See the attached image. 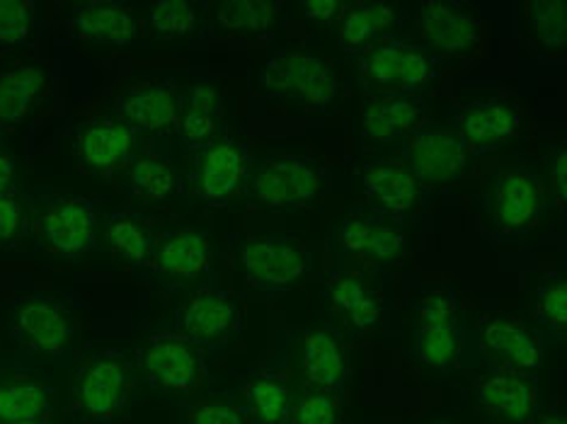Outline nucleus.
I'll list each match as a JSON object with an SVG mask.
<instances>
[{
	"label": "nucleus",
	"mask_w": 567,
	"mask_h": 424,
	"mask_svg": "<svg viewBox=\"0 0 567 424\" xmlns=\"http://www.w3.org/2000/svg\"><path fill=\"white\" fill-rule=\"evenodd\" d=\"M144 369L161 389L187 393L197 389L204 376V356L199 347L187 338L158 335L146 344Z\"/></svg>",
	"instance_id": "nucleus-7"
},
{
	"label": "nucleus",
	"mask_w": 567,
	"mask_h": 424,
	"mask_svg": "<svg viewBox=\"0 0 567 424\" xmlns=\"http://www.w3.org/2000/svg\"><path fill=\"white\" fill-rule=\"evenodd\" d=\"M293 424H338V405L332 393L308 391L291 410Z\"/></svg>",
	"instance_id": "nucleus-39"
},
{
	"label": "nucleus",
	"mask_w": 567,
	"mask_h": 424,
	"mask_svg": "<svg viewBox=\"0 0 567 424\" xmlns=\"http://www.w3.org/2000/svg\"><path fill=\"white\" fill-rule=\"evenodd\" d=\"M367 197L379 204L381 209L393 214H405L420 197V183L401 165L381 163L371 165L364 173Z\"/></svg>",
	"instance_id": "nucleus-25"
},
{
	"label": "nucleus",
	"mask_w": 567,
	"mask_h": 424,
	"mask_svg": "<svg viewBox=\"0 0 567 424\" xmlns=\"http://www.w3.org/2000/svg\"><path fill=\"white\" fill-rule=\"evenodd\" d=\"M44 90V73L34 66L0 71V124L16 126L28 117Z\"/></svg>",
	"instance_id": "nucleus-27"
},
{
	"label": "nucleus",
	"mask_w": 567,
	"mask_h": 424,
	"mask_svg": "<svg viewBox=\"0 0 567 424\" xmlns=\"http://www.w3.org/2000/svg\"><path fill=\"white\" fill-rule=\"evenodd\" d=\"M248 403L257 424H289L291 420V393L281 379H252L248 383Z\"/></svg>",
	"instance_id": "nucleus-31"
},
{
	"label": "nucleus",
	"mask_w": 567,
	"mask_h": 424,
	"mask_svg": "<svg viewBox=\"0 0 567 424\" xmlns=\"http://www.w3.org/2000/svg\"><path fill=\"white\" fill-rule=\"evenodd\" d=\"M243 320V306L230 291L206 289L192 297L179 311V330L195 344L224 342L238 330Z\"/></svg>",
	"instance_id": "nucleus-8"
},
{
	"label": "nucleus",
	"mask_w": 567,
	"mask_h": 424,
	"mask_svg": "<svg viewBox=\"0 0 567 424\" xmlns=\"http://www.w3.org/2000/svg\"><path fill=\"white\" fill-rule=\"evenodd\" d=\"M132 389L128 362L117 352H102L81 366L71 389V413L90 424L110 422Z\"/></svg>",
	"instance_id": "nucleus-1"
},
{
	"label": "nucleus",
	"mask_w": 567,
	"mask_h": 424,
	"mask_svg": "<svg viewBox=\"0 0 567 424\" xmlns=\"http://www.w3.org/2000/svg\"><path fill=\"white\" fill-rule=\"evenodd\" d=\"M332 303L352 320L357 328H371L381 316V301L362 279L354 275H340L330 285Z\"/></svg>",
	"instance_id": "nucleus-30"
},
{
	"label": "nucleus",
	"mask_w": 567,
	"mask_h": 424,
	"mask_svg": "<svg viewBox=\"0 0 567 424\" xmlns=\"http://www.w3.org/2000/svg\"><path fill=\"white\" fill-rule=\"evenodd\" d=\"M301 10L311 22H330L340 18L344 3H338V0H311V3H301Z\"/></svg>",
	"instance_id": "nucleus-42"
},
{
	"label": "nucleus",
	"mask_w": 567,
	"mask_h": 424,
	"mask_svg": "<svg viewBox=\"0 0 567 424\" xmlns=\"http://www.w3.org/2000/svg\"><path fill=\"white\" fill-rule=\"evenodd\" d=\"M526 424H567L565 413H548L544 417H538L534 422H526Z\"/></svg>",
	"instance_id": "nucleus-45"
},
{
	"label": "nucleus",
	"mask_w": 567,
	"mask_h": 424,
	"mask_svg": "<svg viewBox=\"0 0 567 424\" xmlns=\"http://www.w3.org/2000/svg\"><path fill=\"white\" fill-rule=\"evenodd\" d=\"M148 28L161 40H175L187 37L197 28V6L185 0H161L148 10Z\"/></svg>",
	"instance_id": "nucleus-35"
},
{
	"label": "nucleus",
	"mask_w": 567,
	"mask_h": 424,
	"mask_svg": "<svg viewBox=\"0 0 567 424\" xmlns=\"http://www.w3.org/2000/svg\"><path fill=\"white\" fill-rule=\"evenodd\" d=\"M73 28L85 42L122 46L138 34V20L120 3H85L75 8Z\"/></svg>",
	"instance_id": "nucleus-19"
},
{
	"label": "nucleus",
	"mask_w": 567,
	"mask_h": 424,
	"mask_svg": "<svg viewBox=\"0 0 567 424\" xmlns=\"http://www.w3.org/2000/svg\"><path fill=\"white\" fill-rule=\"evenodd\" d=\"M34 37V3L0 0V46H24Z\"/></svg>",
	"instance_id": "nucleus-37"
},
{
	"label": "nucleus",
	"mask_w": 567,
	"mask_h": 424,
	"mask_svg": "<svg viewBox=\"0 0 567 424\" xmlns=\"http://www.w3.org/2000/svg\"><path fill=\"white\" fill-rule=\"evenodd\" d=\"M16 335L30 350L56 356L66 350L71 338V320L54 301L32 299L24 301L16 313Z\"/></svg>",
	"instance_id": "nucleus-14"
},
{
	"label": "nucleus",
	"mask_w": 567,
	"mask_h": 424,
	"mask_svg": "<svg viewBox=\"0 0 567 424\" xmlns=\"http://www.w3.org/2000/svg\"><path fill=\"white\" fill-rule=\"evenodd\" d=\"M156 260L165 275H173L177 279H197L212 262L209 238L197 234V230L167 236L156 250Z\"/></svg>",
	"instance_id": "nucleus-24"
},
{
	"label": "nucleus",
	"mask_w": 567,
	"mask_h": 424,
	"mask_svg": "<svg viewBox=\"0 0 567 424\" xmlns=\"http://www.w3.org/2000/svg\"><path fill=\"white\" fill-rule=\"evenodd\" d=\"M538 320L544 323L558 340H565L567 332V281L563 277H550L538 289L536 301Z\"/></svg>",
	"instance_id": "nucleus-38"
},
{
	"label": "nucleus",
	"mask_w": 567,
	"mask_h": 424,
	"mask_svg": "<svg viewBox=\"0 0 567 424\" xmlns=\"http://www.w3.org/2000/svg\"><path fill=\"white\" fill-rule=\"evenodd\" d=\"M544 201L538 179L532 173H509L495 189L497 224L507 230H524L536 221Z\"/></svg>",
	"instance_id": "nucleus-22"
},
{
	"label": "nucleus",
	"mask_w": 567,
	"mask_h": 424,
	"mask_svg": "<svg viewBox=\"0 0 567 424\" xmlns=\"http://www.w3.org/2000/svg\"><path fill=\"white\" fill-rule=\"evenodd\" d=\"M262 83L267 90L287 93L308 107H326L338 95V75L311 51H279L265 63Z\"/></svg>",
	"instance_id": "nucleus-2"
},
{
	"label": "nucleus",
	"mask_w": 567,
	"mask_h": 424,
	"mask_svg": "<svg viewBox=\"0 0 567 424\" xmlns=\"http://www.w3.org/2000/svg\"><path fill=\"white\" fill-rule=\"evenodd\" d=\"M20 424H47V422H20Z\"/></svg>",
	"instance_id": "nucleus-47"
},
{
	"label": "nucleus",
	"mask_w": 567,
	"mask_h": 424,
	"mask_svg": "<svg viewBox=\"0 0 567 424\" xmlns=\"http://www.w3.org/2000/svg\"><path fill=\"white\" fill-rule=\"evenodd\" d=\"M250 189L269 209H296L318 197L320 173L308 158L279 153L257 165Z\"/></svg>",
	"instance_id": "nucleus-3"
},
{
	"label": "nucleus",
	"mask_w": 567,
	"mask_h": 424,
	"mask_svg": "<svg viewBox=\"0 0 567 424\" xmlns=\"http://www.w3.org/2000/svg\"><path fill=\"white\" fill-rule=\"evenodd\" d=\"M132 146L134 134L128 126L117 122L95 124L81 136V158L90 170H114L128 158Z\"/></svg>",
	"instance_id": "nucleus-26"
},
{
	"label": "nucleus",
	"mask_w": 567,
	"mask_h": 424,
	"mask_svg": "<svg viewBox=\"0 0 567 424\" xmlns=\"http://www.w3.org/2000/svg\"><path fill=\"white\" fill-rule=\"evenodd\" d=\"M475 395L487 413L512 424L532 422L536 413V383L519 371H502L481 379L475 383Z\"/></svg>",
	"instance_id": "nucleus-15"
},
{
	"label": "nucleus",
	"mask_w": 567,
	"mask_h": 424,
	"mask_svg": "<svg viewBox=\"0 0 567 424\" xmlns=\"http://www.w3.org/2000/svg\"><path fill=\"white\" fill-rule=\"evenodd\" d=\"M422 120L424 110L420 102L403 95L377 97L367 102L362 110L364 136L371 141H381V144L415 134Z\"/></svg>",
	"instance_id": "nucleus-20"
},
{
	"label": "nucleus",
	"mask_w": 567,
	"mask_h": 424,
	"mask_svg": "<svg viewBox=\"0 0 567 424\" xmlns=\"http://www.w3.org/2000/svg\"><path fill=\"white\" fill-rule=\"evenodd\" d=\"M107 242L114 255L126 262H146L153 252L151 230L128 214H114L107 224Z\"/></svg>",
	"instance_id": "nucleus-33"
},
{
	"label": "nucleus",
	"mask_w": 567,
	"mask_h": 424,
	"mask_svg": "<svg viewBox=\"0 0 567 424\" xmlns=\"http://www.w3.org/2000/svg\"><path fill=\"white\" fill-rule=\"evenodd\" d=\"M303 374L316 391L332 393L344 379V354L328 330L308 332L303 344Z\"/></svg>",
	"instance_id": "nucleus-29"
},
{
	"label": "nucleus",
	"mask_w": 567,
	"mask_h": 424,
	"mask_svg": "<svg viewBox=\"0 0 567 424\" xmlns=\"http://www.w3.org/2000/svg\"><path fill=\"white\" fill-rule=\"evenodd\" d=\"M281 6L262 3V0H234L216 8V22L226 32L238 34H260L272 28Z\"/></svg>",
	"instance_id": "nucleus-32"
},
{
	"label": "nucleus",
	"mask_w": 567,
	"mask_h": 424,
	"mask_svg": "<svg viewBox=\"0 0 567 424\" xmlns=\"http://www.w3.org/2000/svg\"><path fill=\"white\" fill-rule=\"evenodd\" d=\"M22 204L16 197H0V246H6V242L18 238L22 228Z\"/></svg>",
	"instance_id": "nucleus-41"
},
{
	"label": "nucleus",
	"mask_w": 567,
	"mask_h": 424,
	"mask_svg": "<svg viewBox=\"0 0 567 424\" xmlns=\"http://www.w3.org/2000/svg\"><path fill=\"white\" fill-rule=\"evenodd\" d=\"M248 177V151L234 138L214 141L202 151L197 168L199 195L212 204L234 199Z\"/></svg>",
	"instance_id": "nucleus-10"
},
{
	"label": "nucleus",
	"mask_w": 567,
	"mask_h": 424,
	"mask_svg": "<svg viewBox=\"0 0 567 424\" xmlns=\"http://www.w3.org/2000/svg\"><path fill=\"white\" fill-rule=\"evenodd\" d=\"M420 34L442 54H471L481 44V22L466 6L424 3L420 10Z\"/></svg>",
	"instance_id": "nucleus-9"
},
{
	"label": "nucleus",
	"mask_w": 567,
	"mask_h": 424,
	"mask_svg": "<svg viewBox=\"0 0 567 424\" xmlns=\"http://www.w3.org/2000/svg\"><path fill=\"white\" fill-rule=\"evenodd\" d=\"M519 126V112L507 105V102H483V105H473L463 114L461 138L466 141L468 151L495 148L517 136Z\"/></svg>",
	"instance_id": "nucleus-21"
},
{
	"label": "nucleus",
	"mask_w": 567,
	"mask_h": 424,
	"mask_svg": "<svg viewBox=\"0 0 567 424\" xmlns=\"http://www.w3.org/2000/svg\"><path fill=\"white\" fill-rule=\"evenodd\" d=\"M240 262L255 285L279 289L308 272L311 255L301 240L291 236H262L243 242Z\"/></svg>",
	"instance_id": "nucleus-4"
},
{
	"label": "nucleus",
	"mask_w": 567,
	"mask_h": 424,
	"mask_svg": "<svg viewBox=\"0 0 567 424\" xmlns=\"http://www.w3.org/2000/svg\"><path fill=\"white\" fill-rule=\"evenodd\" d=\"M342 248L362 257L364 262L393 265L403 257L405 238L398 228L383 224L381 218H352L340 228Z\"/></svg>",
	"instance_id": "nucleus-18"
},
{
	"label": "nucleus",
	"mask_w": 567,
	"mask_h": 424,
	"mask_svg": "<svg viewBox=\"0 0 567 424\" xmlns=\"http://www.w3.org/2000/svg\"><path fill=\"white\" fill-rule=\"evenodd\" d=\"M221 90L212 83H197L187 87L177 107V132L185 146L204 151L214 144L216 124L221 117Z\"/></svg>",
	"instance_id": "nucleus-17"
},
{
	"label": "nucleus",
	"mask_w": 567,
	"mask_h": 424,
	"mask_svg": "<svg viewBox=\"0 0 567 424\" xmlns=\"http://www.w3.org/2000/svg\"><path fill=\"white\" fill-rule=\"evenodd\" d=\"M432 424H454V422H449V420H440V422H432Z\"/></svg>",
	"instance_id": "nucleus-46"
},
{
	"label": "nucleus",
	"mask_w": 567,
	"mask_h": 424,
	"mask_svg": "<svg viewBox=\"0 0 567 424\" xmlns=\"http://www.w3.org/2000/svg\"><path fill=\"white\" fill-rule=\"evenodd\" d=\"M550 177H553V195H556L560 207H565V197H567V153H565V148L556 151Z\"/></svg>",
	"instance_id": "nucleus-43"
},
{
	"label": "nucleus",
	"mask_w": 567,
	"mask_h": 424,
	"mask_svg": "<svg viewBox=\"0 0 567 424\" xmlns=\"http://www.w3.org/2000/svg\"><path fill=\"white\" fill-rule=\"evenodd\" d=\"M417 350L427 366L444 371L456 364L461 352L458 301L451 289L432 291L420 303Z\"/></svg>",
	"instance_id": "nucleus-5"
},
{
	"label": "nucleus",
	"mask_w": 567,
	"mask_h": 424,
	"mask_svg": "<svg viewBox=\"0 0 567 424\" xmlns=\"http://www.w3.org/2000/svg\"><path fill=\"white\" fill-rule=\"evenodd\" d=\"M128 187L134 195H144L151 199H165L177 187V175L171 163L161 156H138L126 173Z\"/></svg>",
	"instance_id": "nucleus-34"
},
{
	"label": "nucleus",
	"mask_w": 567,
	"mask_h": 424,
	"mask_svg": "<svg viewBox=\"0 0 567 424\" xmlns=\"http://www.w3.org/2000/svg\"><path fill=\"white\" fill-rule=\"evenodd\" d=\"M405 170L422 183H451L468 165V146L456 132H415L403 148Z\"/></svg>",
	"instance_id": "nucleus-6"
},
{
	"label": "nucleus",
	"mask_w": 567,
	"mask_h": 424,
	"mask_svg": "<svg viewBox=\"0 0 567 424\" xmlns=\"http://www.w3.org/2000/svg\"><path fill=\"white\" fill-rule=\"evenodd\" d=\"M532 30L534 37L546 51H565L567 37V6L565 0H544V3H532Z\"/></svg>",
	"instance_id": "nucleus-36"
},
{
	"label": "nucleus",
	"mask_w": 567,
	"mask_h": 424,
	"mask_svg": "<svg viewBox=\"0 0 567 424\" xmlns=\"http://www.w3.org/2000/svg\"><path fill=\"white\" fill-rule=\"evenodd\" d=\"M364 75L381 87L410 90L420 87L432 79V66L427 56L415 46L391 40L367 49Z\"/></svg>",
	"instance_id": "nucleus-11"
},
{
	"label": "nucleus",
	"mask_w": 567,
	"mask_h": 424,
	"mask_svg": "<svg viewBox=\"0 0 567 424\" xmlns=\"http://www.w3.org/2000/svg\"><path fill=\"white\" fill-rule=\"evenodd\" d=\"M340 22V44L344 51H359L379 44L395 20V8L389 3H352L344 6Z\"/></svg>",
	"instance_id": "nucleus-28"
},
{
	"label": "nucleus",
	"mask_w": 567,
	"mask_h": 424,
	"mask_svg": "<svg viewBox=\"0 0 567 424\" xmlns=\"http://www.w3.org/2000/svg\"><path fill=\"white\" fill-rule=\"evenodd\" d=\"M485 350L493 354L499 364L512 371H534L540 366L544 350L536 335L524 323L512 316H487L478 325Z\"/></svg>",
	"instance_id": "nucleus-13"
},
{
	"label": "nucleus",
	"mask_w": 567,
	"mask_h": 424,
	"mask_svg": "<svg viewBox=\"0 0 567 424\" xmlns=\"http://www.w3.org/2000/svg\"><path fill=\"white\" fill-rule=\"evenodd\" d=\"M124 120L141 132H165L177 124V102L167 83L138 87L122 102Z\"/></svg>",
	"instance_id": "nucleus-23"
},
{
	"label": "nucleus",
	"mask_w": 567,
	"mask_h": 424,
	"mask_svg": "<svg viewBox=\"0 0 567 424\" xmlns=\"http://www.w3.org/2000/svg\"><path fill=\"white\" fill-rule=\"evenodd\" d=\"M12 175H16V165H12V158H8V156H3V153H0V197L10 195Z\"/></svg>",
	"instance_id": "nucleus-44"
},
{
	"label": "nucleus",
	"mask_w": 567,
	"mask_h": 424,
	"mask_svg": "<svg viewBox=\"0 0 567 424\" xmlns=\"http://www.w3.org/2000/svg\"><path fill=\"white\" fill-rule=\"evenodd\" d=\"M51 395L47 383L22 369L0 371V424L47 422Z\"/></svg>",
	"instance_id": "nucleus-16"
},
{
	"label": "nucleus",
	"mask_w": 567,
	"mask_h": 424,
	"mask_svg": "<svg viewBox=\"0 0 567 424\" xmlns=\"http://www.w3.org/2000/svg\"><path fill=\"white\" fill-rule=\"evenodd\" d=\"M97 214L93 201L83 197H66L51 204L42 216V236L49 248L61 255H83L95 240Z\"/></svg>",
	"instance_id": "nucleus-12"
},
{
	"label": "nucleus",
	"mask_w": 567,
	"mask_h": 424,
	"mask_svg": "<svg viewBox=\"0 0 567 424\" xmlns=\"http://www.w3.org/2000/svg\"><path fill=\"white\" fill-rule=\"evenodd\" d=\"M187 424H245L238 410L226 403H199L189 410Z\"/></svg>",
	"instance_id": "nucleus-40"
}]
</instances>
